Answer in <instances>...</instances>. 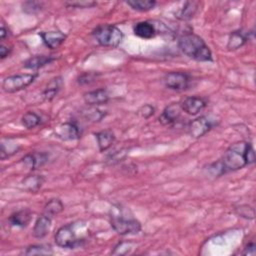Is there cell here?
Listing matches in <instances>:
<instances>
[{
    "label": "cell",
    "mask_w": 256,
    "mask_h": 256,
    "mask_svg": "<svg viewBox=\"0 0 256 256\" xmlns=\"http://www.w3.org/2000/svg\"><path fill=\"white\" fill-rule=\"evenodd\" d=\"M255 161V153L253 146L249 142H236L232 144L224 153L219 163L221 165V173L239 170L246 165Z\"/></svg>",
    "instance_id": "6da1fadb"
},
{
    "label": "cell",
    "mask_w": 256,
    "mask_h": 256,
    "mask_svg": "<svg viewBox=\"0 0 256 256\" xmlns=\"http://www.w3.org/2000/svg\"><path fill=\"white\" fill-rule=\"evenodd\" d=\"M179 49L189 58L201 62L213 60L211 50L205 41L194 33H186L178 39Z\"/></svg>",
    "instance_id": "7a4b0ae2"
},
{
    "label": "cell",
    "mask_w": 256,
    "mask_h": 256,
    "mask_svg": "<svg viewBox=\"0 0 256 256\" xmlns=\"http://www.w3.org/2000/svg\"><path fill=\"white\" fill-rule=\"evenodd\" d=\"M84 227L83 224L77 223H69L60 227L55 234V243L62 248L74 249L76 247L82 246L86 241L87 234H79L80 231Z\"/></svg>",
    "instance_id": "3957f363"
},
{
    "label": "cell",
    "mask_w": 256,
    "mask_h": 256,
    "mask_svg": "<svg viewBox=\"0 0 256 256\" xmlns=\"http://www.w3.org/2000/svg\"><path fill=\"white\" fill-rule=\"evenodd\" d=\"M92 34L97 43L103 47L115 48L123 39L122 31L115 25L109 24L99 25L93 30Z\"/></svg>",
    "instance_id": "277c9868"
},
{
    "label": "cell",
    "mask_w": 256,
    "mask_h": 256,
    "mask_svg": "<svg viewBox=\"0 0 256 256\" xmlns=\"http://www.w3.org/2000/svg\"><path fill=\"white\" fill-rule=\"evenodd\" d=\"M38 74H16L6 77L2 82V89L6 93H14L25 89L32 84L37 78Z\"/></svg>",
    "instance_id": "5b68a950"
},
{
    "label": "cell",
    "mask_w": 256,
    "mask_h": 256,
    "mask_svg": "<svg viewBox=\"0 0 256 256\" xmlns=\"http://www.w3.org/2000/svg\"><path fill=\"white\" fill-rule=\"evenodd\" d=\"M112 228L120 235L137 234L141 230V224L136 219H126L119 216H111Z\"/></svg>",
    "instance_id": "8992f818"
},
{
    "label": "cell",
    "mask_w": 256,
    "mask_h": 256,
    "mask_svg": "<svg viewBox=\"0 0 256 256\" xmlns=\"http://www.w3.org/2000/svg\"><path fill=\"white\" fill-rule=\"evenodd\" d=\"M164 84L167 88L175 91H182L188 88L190 78L184 72H169L164 76Z\"/></svg>",
    "instance_id": "52a82bcc"
},
{
    "label": "cell",
    "mask_w": 256,
    "mask_h": 256,
    "mask_svg": "<svg viewBox=\"0 0 256 256\" xmlns=\"http://www.w3.org/2000/svg\"><path fill=\"white\" fill-rule=\"evenodd\" d=\"M54 134L57 138L64 141H68L78 139L81 135V131L76 123L64 122L54 127Z\"/></svg>",
    "instance_id": "ba28073f"
},
{
    "label": "cell",
    "mask_w": 256,
    "mask_h": 256,
    "mask_svg": "<svg viewBox=\"0 0 256 256\" xmlns=\"http://www.w3.org/2000/svg\"><path fill=\"white\" fill-rule=\"evenodd\" d=\"M212 128V122L205 116L198 117L187 125V132L193 138H200L204 136Z\"/></svg>",
    "instance_id": "9c48e42d"
},
{
    "label": "cell",
    "mask_w": 256,
    "mask_h": 256,
    "mask_svg": "<svg viewBox=\"0 0 256 256\" xmlns=\"http://www.w3.org/2000/svg\"><path fill=\"white\" fill-rule=\"evenodd\" d=\"M180 107L189 115H197L206 107V101L202 97L190 96L181 101Z\"/></svg>",
    "instance_id": "30bf717a"
},
{
    "label": "cell",
    "mask_w": 256,
    "mask_h": 256,
    "mask_svg": "<svg viewBox=\"0 0 256 256\" xmlns=\"http://www.w3.org/2000/svg\"><path fill=\"white\" fill-rule=\"evenodd\" d=\"M83 99L87 105L97 106V105H102L107 103L109 100V94L106 89L99 88L93 91L86 92L83 95Z\"/></svg>",
    "instance_id": "8fae6325"
},
{
    "label": "cell",
    "mask_w": 256,
    "mask_h": 256,
    "mask_svg": "<svg viewBox=\"0 0 256 256\" xmlns=\"http://www.w3.org/2000/svg\"><path fill=\"white\" fill-rule=\"evenodd\" d=\"M43 43L50 49L58 48L67 38V36L60 31H43L39 33Z\"/></svg>",
    "instance_id": "7c38bea8"
},
{
    "label": "cell",
    "mask_w": 256,
    "mask_h": 256,
    "mask_svg": "<svg viewBox=\"0 0 256 256\" xmlns=\"http://www.w3.org/2000/svg\"><path fill=\"white\" fill-rule=\"evenodd\" d=\"M181 111L182 109L180 107V104H175V103L170 104L163 110L162 114L159 117V122L162 125L173 124L179 119L181 115Z\"/></svg>",
    "instance_id": "4fadbf2b"
},
{
    "label": "cell",
    "mask_w": 256,
    "mask_h": 256,
    "mask_svg": "<svg viewBox=\"0 0 256 256\" xmlns=\"http://www.w3.org/2000/svg\"><path fill=\"white\" fill-rule=\"evenodd\" d=\"M51 228V217L43 214L36 220L33 227V236L35 238H44L50 231Z\"/></svg>",
    "instance_id": "5bb4252c"
},
{
    "label": "cell",
    "mask_w": 256,
    "mask_h": 256,
    "mask_svg": "<svg viewBox=\"0 0 256 256\" xmlns=\"http://www.w3.org/2000/svg\"><path fill=\"white\" fill-rule=\"evenodd\" d=\"M48 160L46 153H29L22 158L23 164L30 170H35L43 166Z\"/></svg>",
    "instance_id": "9a60e30c"
},
{
    "label": "cell",
    "mask_w": 256,
    "mask_h": 256,
    "mask_svg": "<svg viewBox=\"0 0 256 256\" xmlns=\"http://www.w3.org/2000/svg\"><path fill=\"white\" fill-rule=\"evenodd\" d=\"M251 32H243L242 30L233 31L228 39L227 48L229 50H236L242 47L250 38Z\"/></svg>",
    "instance_id": "2e32d148"
},
{
    "label": "cell",
    "mask_w": 256,
    "mask_h": 256,
    "mask_svg": "<svg viewBox=\"0 0 256 256\" xmlns=\"http://www.w3.org/2000/svg\"><path fill=\"white\" fill-rule=\"evenodd\" d=\"M32 218V212L29 209H22L10 215L8 221L15 227H26Z\"/></svg>",
    "instance_id": "e0dca14e"
},
{
    "label": "cell",
    "mask_w": 256,
    "mask_h": 256,
    "mask_svg": "<svg viewBox=\"0 0 256 256\" xmlns=\"http://www.w3.org/2000/svg\"><path fill=\"white\" fill-rule=\"evenodd\" d=\"M134 34L143 39H151L156 35L155 26L149 21H141L134 25Z\"/></svg>",
    "instance_id": "ac0fdd59"
},
{
    "label": "cell",
    "mask_w": 256,
    "mask_h": 256,
    "mask_svg": "<svg viewBox=\"0 0 256 256\" xmlns=\"http://www.w3.org/2000/svg\"><path fill=\"white\" fill-rule=\"evenodd\" d=\"M62 85H63V80L60 76L54 77L53 79H51L46 85L42 93L43 99L46 101H51L58 94V92L62 88Z\"/></svg>",
    "instance_id": "d6986e66"
},
{
    "label": "cell",
    "mask_w": 256,
    "mask_h": 256,
    "mask_svg": "<svg viewBox=\"0 0 256 256\" xmlns=\"http://www.w3.org/2000/svg\"><path fill=\"white\" fill-rule=\"evenodd\" d=\"M198 5L199 3L198 2H195V1H188V2H185L183 7L180 8L177 12H176V17L181 20V21H187V20H190L194 17L195 13L197 12L198 10Z\"/></svg>",
    "instance_id": "ffe728a7"
},
{
    "label": "cell",
    "mask_w": 256,
    "mask_h": 256,
    "mask_svg": "<svg viewBox=\"0 0 256 256\" xmlns=\"http://www.w3.org/2000/svg\"><path fill=\"white\" fill-rule=\"evenodd\" d=\"M99 150L101 152L109 149L115 141V135L111 130H103L95 134Z\"/></svg>",
    "instance_id": "44dd1931"
},
{
    "label": "cell",
    "mask_w": 256,
    "mask_h": 256,
    "mask_svg": "<svg viewBox=\"0 0 256 256\" xmlns=\"http://www.w3.org/2000/svg\"><path fill=\"white\" fill-rule=\"evenodd\" d=\"M54 60H55V58L52 56L36 55V56H33V57L29 58L28 60H26L24 63V67L27 69L36 70V69H39L47 64H50Z\"/></svg>",
    "instance_id": "7402d4cb"
},
{
    "label": "cell",
    "mask_w": 256,
    "mask_h": 256,
    "mask_svg": "<svg viewBox=\"0 0 256 256\" xmlns=\"http://www.w3.org/2000/svg\"><path fill=\"white\" fill-rule=\"evenodd\" d=\"M44 183V178L40 175H29L22 181L24 189L30 192L38 191Z\"/></svg>",
    "instance_id": "603a6c76"
},
{
    "label": "cell",
    "mask_w": 256,
    "mask_h": 256,
    "mask_svg": "<svg viewBox=\"0 0 256 256\" xmlns=\"http://www.w3.org/2000/svg\"><path fill=\"white\" fill-rule=\"evenodd\" d=\"M127 5H129L132 9L146 12L149 10H152L156 6V1L154 0H129L126 2Z\"/></svg>",
    "instance_id": "cb8c5ba5"
},
{
    "label": "cell",
    "mask_w": 256,
    "mask_h": 256,
    "mask_svg": "<svg viewBox=\"0 0 256 256\" xmlns=\"http://www.w3.org/2000/svg\"><path fill=\"white\" fill-rule=\"evenodd\" d=\"M64 209V205L61 202V200L59 199H51L50 201H48L44 207V214L49 216V217H53L58 215L59 213H61Z\"/></svg>",
    "instance_id": "d4e9b609"
},
{
    "label": "cell",
    "mask_w": 256,
    "mask_h": 256,
    "mask_svg": "<svg viewBox=\"0 0 256 256\" xmlns=\"http://www.w3.org/2000/svg\"><path fill=\"white\" fill-rule=\"evenodd\" d=\"M22 125L27 129H33L37 127L41 123V118L39 115H37L34 112H26L21 119Z\"/></svg>",
    "instance_id": "484cf974"
},
{
    "label": "cell",
    "mask_w": 256,
    "mask_h": 256,
    "mask_svg": "<svg viewBox=\"0 0 256 256\" xmlns=\"http://www.w3.org/2000/svg\"><path fill=\"white\" fill-rule=\"evenodd\" d=\"M53 254V250L49 245L38 244V245H30L27 247L25 251V255H51Z\"/></svg>",
    "instance_id": "4316f807"
},
{
    "label": "cell",
    "mask_w": 256,
    "mask_h": 256,
    "mask_svg": "<svg viewBox=\"0 0 256 256\" xmlns=\"http://www.w3.org/2000/svg\"><path fill=\"white\" fill-rule=\"evenodd\" d=\"M154 112H155V108L152 105L145 104L139 108V110L137 111V114L144 119H148L154 114Z\"/></svg>",
    "instance_id": "83f0119b"
},
{
    "label": "cell",
    "mask_w": 256,
    "mask_h": 256,
    "mask_svg": "<svg viewBox=\"0 0 256 256\" xmlns=\"http://www.w3.org/2000/svg\"><path fill=\"white\" fill-rule=\"evenodd\" d=\"M236 211L241 217H244V218H247V219H253L254 218V209L250 206H247V205L240 206V207L236 208Z\"/></svg>",
    "instance_id": "f1b7e54d"
},
{
    "label": "cell",
    "mask_w": 256,
    "mask_h": 256,
    "mask_svg": "<svg viewBox=\"0 0 256 256\" xmlns=\"http://www.w3.org/2000/svg\"><path fill=\"white\" fill-rule=\"evenodd\" d=\"M96 4L97 3L94 1H72V2L65 3V5L69 7H75V8H91Z\"/></svg>",
    "instance_id": "f546056e"
},
{
    "label": "cell",
    "mask_w": 256,
    "mask_h": 256,
    "mask_svg": "<svg viewBox=\"0 0 256 256\" xmlns=\"http://www.w3.org/2000/svg\"><path fill=\"white\" fill-rule=\"evenodd\" d=\"M104 115L105 114L102 111H100V110H98L96 108L88 110L87 113H85L86 118H88V119H90L92 121H99V120H101L103 118Z\"/></svg>",
    "instance_id": "4dcf8cb0"
},
{
    "label": "cell",
    "mask_w": 256,
    "mask_h": 256,
    "mask_svg": "<svg viewBox=\"0 0 256 256\" xmlns=\"http://www.w3.org/2000/svg\"><path fill=\"white\" fill-rule=\"evenodd\" d=\"M23 10L27 13H35L36 11H39L41 9V4L37 2H26L23 5Z\"/></svg>",
    "instance_id": "1f68e13d"
},
{
    "label": "cell",
    "mask_w": 256,
    "mask_h": 256,
    "mask_svg": "<svg viewBox=\"0 0 256 256\" xmlns=\"http://www.w3.org/2000/svg\"><path fill=\"white\" fill-rule=\"evenodd\" d=\"M94 79H95V74H93V73H84L83 75H81L79 77L78 82L80 84H87V83H90L91 81H93Z\"/></svg>",
    "instance_id": "d6a6232c"
},
{
    "label": "cell",
    "mask_w": 256,
    "mask_h": 256,
    "mask_svg": "<svg viewBox=\"0 0 256 256\" xmlns=\"http://www.w3.org/2000/svg\"><path fill=\"white\" fill-rule=\"evenodd\" d=\"M11 50H12V48L9 47L8 45L1 44V46H0V58H1V60L5 59L10 54Z\"/></svg>",
    "instance_id": "836d02e7"
},
{
    "label": "cell",
    "mask_w": 256,
    "mask_h": 256,
    "mask_svg": "<svg viewBox=\"0 0 256 256\" xmlns=\"http://www.w3.org/2000/svg\"><path fill=\"white\" fill-rule=\"evenodd\" d=\"M256 246H255V244L252 242V243H249L245 248H244V251H243V253L242 254H244V255H255V253H256Z\"/></svg>",
    "instance_id": "e575fe53"
},
{
    "label": "cell",
    "mask_w": 256,
    "mask_h": 256,
    "mask_svg": "<svg viewBox=\"0 0 256 256\" xmlns=\"http://www.w3.org/2000/svg\"><path fill=\"white\" fill-rule=\"evenodd\" d=\"M8 34H9L8 29L5 27L4 24H2L1 25V30H0V38H1V40L3 41L8 36Z\"/></svg>",
    "instance_id": "d590c367"
}]
</instances>
